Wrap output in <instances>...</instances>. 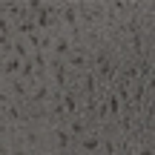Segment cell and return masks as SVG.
<instances>
[{
	"instance_id": "1",
	"label": "cell",
	"mask_w": 155,
	"mask_h": 155,
	"mask_svg": "<svg viewBox=\"0 0 155 155\" xmlns=\"http://www.w3.org/2000/svg\"><path fill=\"white\" fill-rule=\"evenodd\" d=\"M3 86H6V92H9L17 104H26L29 95H32V86H29L26 81H20V78H9V81H3Z\"/></svg>"
},
{
	"instance_id": "2",
	"label": "cell",
	"mask_w": 155,
	"mask_h": 155,
	"mask_svg": "<svg viewBox=\"0 0 155 155\" xmlns=\"http://www.w3.org/2000/svg\"><path fill=\"white\" fill-rule=\"evenodd\" d=\"M63 127H66V132H69V138L78 141V138H83V135L89 132V118H83V115H75V118H69V121H63Z\"/></svg>"
},
{
	"instance_id": "3",
	"label": "cell",
	"mask_w": 155,
	"mask_h": 155,
	"mask_svg": "<svg viewBox=\"0 0 155 155\" xmlns=\"http://www.w3.org/2000/svg\"><path fill=\"white\" fill-rule=\"evenodd\" d=\"M35 32H38V26H35L32 17H23V20L15 23V38H29V35H35Z\"/></svg>"
},
{
	"instance_id": "4",
	"label": "cell",
	"mask_w": 155,
	"mask_h": 155,
	"mask_svg": "<svg viewBox=\"0 0 155 155\" xmlns=\"http://www.w3.org/2000/svg\"><path fill=\"white\" fill-rule=\"evenodd\" d=\"M9 155H29V150H26V147H12Z\"/></svg>"
},
{
	"instance_id": "5",
	"label": "cell",
	"mask_w": 155,
	"mask_h": 155,
	"mask_svg": "<svg viewBox=\"0 0 155 155\" xmlns=\"http://www.w3.org/2000/svg\"><path fill=\"white\" fill-rule=\"evenodd\" d=\"M92 155H98V152H92Z\"/></svg>"
}]
</instances>
